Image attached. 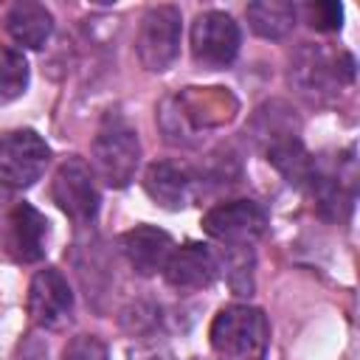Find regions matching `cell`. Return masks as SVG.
I'll use <instances>...</instances> for the list:
<instances>
[{"instance_id": "6", "label": "cell", "mask_w": 360, "mask_h": 360, "mask_svg": "<svg viewBox=\"0 0 360 360\" xmlns=\"http://www.w3.org/2000/svg\"><path fill=\"white\" fill-rule=\"evenodd\" d=\"M242 31L236 20L225 11H202L191 22V56L197 65L208 70H219L231 65L239 53Z\"/></svg>"}, {"instance_id": "14", "label": "cell", "mask_w": 360, "mask_h": 360, "mask_svg": "<svg viewBox=\"0 0 360 360\" xmlns=\"http://www.w3.org/2000/svg\"><path fill=\"white\" fill-rule=\"evenodd\" d=\"M6 28L14 37V42H20L22 48H42L53 31V14L42 6V3H14L6 14Z\"/></svg>"}, {"instance_id": "19", "label": "cell", "mask_w": 360, "mask_h": 360, "mask_svg": "<svg viewBox=\"0 0 360 360\" xmlns=\"http://www.w3.org/2000/svg\"><path fill=\"white\" fill-rule=\"evenodd\" d=\"M307 17H309V25L318 31H338L343 25V6L340 3H309Z\"/></svg>"}, {"instance_id": "17", "label": "cell", "mask_w": 360, "mask_h": 360, "mask_svg": "<svg viewBox=\"0 0 360 360\" xmlns=\"http://www.w3.org/2000/svg\"><path fill=\"white\" fill-rule=\"evenodd\" d=\"M28 79H31V70L22 51L0 45V104L20 98L28 87Z\"/></svg>"}, {"instance_id": "5", "label": "cell", "mask_w": 360, "mask_h": 360, "mask_svg": "<svg viewBox=\"0 0 360 360\" xmlns=\"http://www.w3.org/2000/svg\"><path fill=\"white\" fill-rule=\"evenodd\" d=\"M51 160V149L34 129H11L0 138V186L28 188L34 186Z\"/></svg>"}, {"instance_id": "3", "label": "cell", "mask_w": 360, "mask_h": 360, "mask_svg": "<svg viewBox=\"0 0 360 360\" xmlns=\"http://www.w3.org/2000/svg\"><path fill=\"white\" fill-rule=\"evenodd\" d=\"M354 76V59L349 53H329L318 45H304L290 59V84L298 87V93L309 98L329 96L343 82H352Z\"/></svg>"}, {"instance_id": "18", "label": "cell", "mask_w": 360, "mask_h": 360, "mask_svg": "<svg viewBox=\"0 0 360 360\" xmlns=\"http://www.w3.org/2000/svg\"><path fill=\"white\" fill-rule=\"evenodd\" d=\"M62 360H110V354H107V346L96 335H76L65 346Z\"/></svg>"}, {"instance_id": "1", "label": "cell", "mask_w": 360, "mask_h": 360, "mask_svg": "<svg viewBox=\"0 0 360 360\" xmlns=\"http://www.w3.org/2000/svg\"><path fill=\"white\" fill-rule=\"evenodd\" d=\"M208 338L219 357L262 360L270 343V323L262 309L250 304H231L214 315Z\"/></svg>"}, {"instance_id": "9", "label": "cell", "mask_w": 360, "mask_h": 360, "mask_svg": "<svg viewBox=\"0 0 360 360\" xmlns=\"http://www.w3.org/2000/svg\"><path fill=\"white\" fill-rule=\"evenodd\" d=\"M0 239L8 259L17 264H34L48 250V219L34 205L20 202L8 211Z\"/></svg>"}, {"instance_id": "12", "label": "cell", "mask_w": 360, "mask_h": 360, "mask_svg": "<svg viewBox=\"0 0 360 360\" xmlns=\"http://www.w3.org/2000/svg\"><path fill=\"white\" fill-rule=\"evenodd\" d=\"M121 245V253L127 256L129 267L138 273V276H155L166 267L172 250H174V242L166 231L155 228V225H135L132 231L121 233L118 239Z\"/></svg>"}, {"instance_id": "16", "label": "cell", "mask_w": 360, "mask_h": 360, "mask_svg": "<svg viewBox=\"0 0 360 360\" xmlns=\"http://www.w3.org/2000/svg\"><path fill=\"white\" fill-rule=\"evenodd\" d=\"M245 14L253 34H259L262 39H281L292 31L298 11L287 0H259V3H250Z\"/></svg>"}, {"instance_id": "10", "label": "cell", "mask_w": 360, "mask_h": 360, "mask_svg": "<svg viewBox=\"0 0 360 360\" xmlns=\"http://www.w3.org/2000/svg\"><path fill=\"white\" fill-rule=\"evenodd\" d=\"M73 292L68 278L56 267L37 270L28 284V315L37 326L56 329L70 318Z\"/></svg>"}, {"instance_id": "2", "label": "cell", "mask_w": 360, "mask_h": 360, "mask_svg": "<svg viewBox=\"0 0 360 360\" xmlns=\"http://www.w3.org/2000/svg\"><path fill=\"white\" fill-rule=\"evenodd\" d=\"M138 163H141L138 132L121 115H107L93 138V166L98 177L107 186L121 188L135 177Z\"/></svg>"}, {"instance_id": "7", "label": "cell", "mask_w": 360, "mask_h": 360, "mask_svg": "<svg viewBox=\"0 0 360 360\" xmlns=\"http://www.w3.org/2000/svg\"><path fill=\"white\" fill-rule=\"evenodd\" d=\"M202 228L228 248H250L267 228V211L256 200H228L202 217Z\"/></svg>"}, {"instance_id": "15", "label": "cell", "mask_w": 360, "mask_h": 360, "mask_svg": "<svg viewBox=\"0 0 360 360\" xmlns=\"http://www.w3.org/2000/svg\"><path fill=\"white\" fill-rule=\"evenodd\" d=\"M267 160L276 166V172L290 183V186H298V188H307L309 180H312V172H315V160L312 155L304 149L301 138L298 135H287V138H278L267 146H262Z\"/></svg>"}, {"instance_id": "11", "label": "cell", "mask_w": 360, "mask_h": 360, "mask_svg": "<svg viewBox=\"0 0 360 360\" xmlns=\"http://www.w3.org/2000/svg\"><path fill=\"white\" fill-rule=\"evenodd\" d=\"M217 270H219V264H217V256L208 250V245L188 242V245L172 250V256L163 267V276L174 290L194 292V290L208 287L217 278Z\"/></svg>"}, {"instance_id": "4", "label": "cell", "mask_w": 360, "mask_h": 360, "mask_svg": "<svg viewBox=\"0 0 360 360\" xmlns=\"http://www.w3.org/2000/svg\"><path fill=\"white\" fill-rule=\"evenodd\" d=\"M180 8L177 6H152L146 8L141 28H138V59L146 70L163 73L180 56Z\"/></svg>"}, {"instance_id": "13", "label": "cell", "mask_w": 360, "mask_h": 360, "mask_svg": "<svg viewBox=\"0 0 360 360\" xmlns=\"http://www.w3.org/2000/svg\"><path fill=\"white\" fill-rule=\"evenodd\" d=\"M143 188L155 200V205L166 211H180L191 202L194 177L186 166L172 160H155L143 174Z\"/></svg>"}, {"instance_id": "8", "label": "cell", "mask_w": 360, "mask_h": 360, "mask_svg": "<svg viewBox=\"0 0 360 360\" xmlns=\"http://www.w3.org/2000/svg\"><path fill=\"white\" fill-rule=\"evenodd\" d=\"M51 200L76 225H87L98 214V188L90 166L82 158H68L59 163L51 180Z\"/></svg>"}]
</instances>
